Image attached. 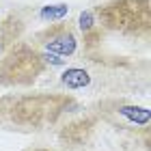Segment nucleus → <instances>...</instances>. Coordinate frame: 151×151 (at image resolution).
Wrapping results in <instances>:
<instances>
[{"label": "nucleus", "mask_w": 151, "mask_h": 151, "mask_svg": "<svg viewBox=\"0 0 151 151\" xmlns=\"http://www.w3.org/2000/svg\"><path fill=\"white\" fill-rule=\"evenodd\" d=\"M35 45H39L47 54L71 56L78 47V39H76V32L69 24L52 22L50 26H45L43 30H39L35 35Z\"/></svg>", "instance_id": "7ed1b4c3"}, {"label": "nucleus", "mask_w": 151, "mask_h": 151, "mask_svg": "<svg viewBox=\"0 0 151 151\" xmlns=\"http://www.w3.org/2000/svg\"><path fill=\"white\" fill-rule=\"evenodd\" d=\"M67 11H69V6H67V4L45 6V9L41 11V17H43V19H50V24H52V22H60V19L67 15Z\"/></svg>", "instance_id": "423d86ee"}, {"label": "nucleus", "mask_w": 151, "mask_h": 151, "mask_svg": "<svg viewBox=\"0 0 151 151\" xmlns=\"http://www.w3.org/2000/svg\"><path fill=\"white\" fill-rule=\"evenodd\" d=\"M47 63L63 65V60L47 52H39L32 43L17 41L11 50H6L0 56V84L4 86L28 84L43 71V67Z\"/></svg>", "instance_id": "f257e3e1"}, {"label": "nucleus", "mask_w": 151, "mask_h": 151, "mask_svg": "<svg viewBox=\"0 0 151 151\" xmlns=\"http://www.w3.org/2000/svg\"><path fill=\"white\" fill-rule=\"evenodd\" d=\"M60 82H63L65 86H69V88H82V86H86L88 82H91V78H88V73L84 69H67L63 76H60Z\"/></svg>", "instance_id": "39448f33"}, {"label": "nucleus", "mask_w": 151, "mask_h": 151, "mask_svg": "<svg viewBox=\"0 0 151 151\" xmlns=\"http://www.w3.org/2000/svg\"><path fill=\"white\" fill-rule=\"evenodd\" d=\"M26 13L28 11H13L4 19H0V56L11 50L17 41H22L26 28Z\"/></svg>", "instance_id": "20e7f679"}, {"label": "nucleus", "mask_w": 151, "mask_h": 151, "mask_svg": "<svg viewBox=\"0 0 151 151\" xmlns=\"http://www.w3.org/2000/svg\"><path fill=\"white\" fill-rule=\"evenodd\" d=\"M99 24L121 35H149V0H110L93 11Z\"/></svg>", "instance_id": "f03ea898"}]
</instances>
